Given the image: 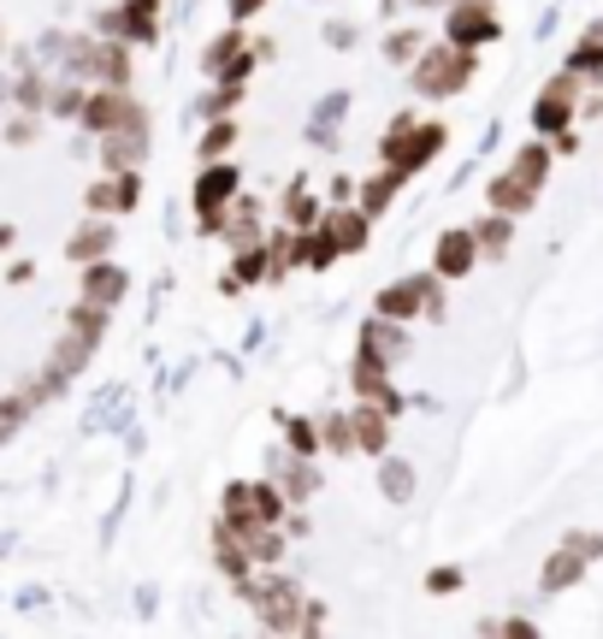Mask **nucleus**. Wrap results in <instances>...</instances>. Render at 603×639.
<instances>
[{
	"mask_svg": "<svg viewBox=\"0 0 603 639\" xmlns=\"http://www.w3.org/2000/svg\"><path fill=\"white\" fill-rule=\"evenodd\" d=\"M479 634L485 639H538V621L533 616H485Z\"/></svg>",
	"mask_w": 603,
	"mask_h": 639,
	"instance_id": "obj_42",
	"label": "nucleus"
},
{
	"mask_svg": "<svg viewBox=\"0 0 603 639\" xmlns=\"http://www.w3.org/2000/svg\"><path fill=\"white\" fill-rule=\"evenodd\" d=\"M379 491H385V503H396V510H403V503H415V491H420V474H415V462L408 456H379Z\"/></svg>",
	"mask_w": 603,
	"mask_h": 639,
	"instance_id": "obj_23",
	"label": "nucleus"
},
{
	"mask_svg": "<svg viewBox=\"0 0 603 639\" xmlns=\"http://www.w3.org/2000/svg\"><path fill=\"white\" fill-rule=\"evenodd\" d=\"M267 279H272V267H267V243H248V249L231 255V272L219 279V290H225V297H237V290L267 284Z\"/></svg>",
	"mask_w": 603,
	"mask_h": 639,
	"instance_id": "obj_22",
	"label": "nucleus"
},
{
	"mask_svg": "<svg viewBox=\"0 0 603 639\" xmlns=\"http://www.w3.org/2000/svg\"><path fill=\"white\" fill-rule=\"evenodd\" d=\"M479 78V48H462V42H426L415 54V66H408V83H415V95L426 101H450L462 95L467 83Z\"/></svg>",
	"mask_w": 603,
	"mask_h": 639,
	"instance_id": "obj_2",
	"label": "nucleus"
},
{
	"mask_svg": "<svg viewBox=\"0 0 603 639\" xmlns=\"http://www.w3.org/2000/svg\"><path fill=\"white\" fill-rule=\"evenodd\" d=\"M349 385H356V397L361 403H379L391 420L408 409V397L391 385V361H379V356H367V350H356V368H349Z\"/></svg>",
	"mask_w": 603,
	"mask_h": 639,
	"instance_id": "obj_8",
	"label": "nucleus"
},
{
	"mask_svg": "<svg viewBox=\"0 0 603 639\" xmlns=\"http://www.w3.org/2000/svg\"><path fill=\"white\" fill-rule=\"evenodd\" d=\"M243 90L248 83H231V78H208V90H201V101H196V119L208 125V119H225L231 107L243 101Z\"/></svg>",
	"mask_w": 603,
	"mask_h": 639,
	"instance_id": "obj_31",
	"label": "nucleus"
},
{
	"mask_svg": "<svg viewBox=\"0 0 603 639\" xmlns=\"http://www.w3.org/2000/svg\"><path fill=\"white\" fill-rule=\"evenodd\" d=\"M320 213H326V208L314 201V190H308V178H297V184L285 190V201H278V220H285V225H297V231H302V225H314Z\"/></svg>",
	"mask_w": 603,
	"mask_h": 639,
	"instance_id": "obj_33",
	"label": "nucleus"
},
{
	"mask_svg": "<svg viewBox=\"0 0 603 639\" xmlns=\"http://www.w3.org/2000/svg\"><path fill=\"white\" fill-rule=\"evenodd\" d=\"M361 350L379 356V361H391V368H403V361H408V326H403V320H391V314L361 320Z\"/></svg>",
	"mask_w": 603,
	"mask_h": 639,
	"instance_id": "obj_15",
	"label": "nucleus"
},
{
	"mask_svg": "<svg viewBox=\"0 0 603 639\" xmlns=\"http://www.w3.org/2000/svg\"><path fill=\"white\" fill-rule=\"evenodd\" d=\"M237 599L255 609V621L267 634H302V586L297 580H285V574H248V580H237Z\"/></svg>",
	"mask_w": 603,
	"mask_h": 639,
	"instance_id": "obj_3",
	"label": "nucleus"
},
{
	"mask_svg": "<svg viewBox=\"0 0 603 639\" xmlns=\"http://www.w3.org/2000/svg\"><path fill=\"white\" fill-rule=\"evenodd\" d=\"M415 284H420V320H450V297H444V272H415Z\"/></svg>",
	"mask_w": 603,
	"mask_h": 639,
	"instance_id": "obj_39",
	"label": "nucleus"
},
{
	"mask_svg": "<svg viewBox=\"0 0 603 639\" xmlns=\"http://www.w3.org/2000/svg\"><path fill=\"white\" fill-rule=\"evenodd\" d=\"M95 142H101V166L107 172H142V160H149V125H119Z\"/></svg>",
	"mask_w": 603,
	"mask_h": 639,
	"instance_id": "obj_13",
	"label": "nucleus"
},
{
	"mask_svg": "<svg viewBox=\"0 0 603 639\" xmlns=\"http://www.w3.org/2000/svg\"><path fill=\"white\" fill-rule=\"evenodd\" d=\"M320 220H326L332 243H337V255H361L367 243H373V220H367L356 201H332V208L320 213Z\"/></svg>",
	"mask_w": 603,
	"mask_h": 639,
	"instance_id": "obj_14",
	"label": "nucleus"
},
{
	"mask_svg": "<svg viewBox=\"0 0 603 639\" xmlns=\"http://www.w3.org/2000/svg\"><path fill=\"white\" fill-rule=\"evenodd\" d=\"M580 90H585V83L573 78V71H556V78L544 83L538 101H533V130H538V137H563V130H573V113H580Z\"/></svg>",
	"mask_w": 603,
	"mask_h": 639,
	"instance_id": "obj_6",
	"label": "nucleus"
},
{
	"mask_svg": "<svg viewBox=\"0 0 603 639\" xmlns=\"http://www.w3.org/2000/svg\"><path fill=\"white\" fill-rule=\"evenodd\" d=\"M90 356H95V344L83 338V332H71V326H66V338L54 344V361H48V368H60L66 380H71V373H78V368H83V361H90Z\"/></svg>",
	"mask_w": 603,
	"mask_h": 639,
	"instance_id": "obj_40",
	"label": "nucleus"
},
{
	"mask_svg": "<svg viewBox=\"0 0 603 639\" xmlns=\"http://www.w3.org/2000/svg\"><path fill=\"white\" fill-rule=\"evenodd\" d=\"M36 119H42V113H31V107H24V113H12V119H7V142H19V149H24V142H36V137H42Z\"/></svg>",
	"mask_w": 603,
	"mask_h": 639,
	"instance_id": "obj_45",
	"label": "nucleus"
},
{
	"mask_svg": "<svg viewBox=\"0 0 603 639\" xmlns=\"http://www.w3.org/2000/svg\"><path fill=\"white\" fill-rule=\"evenodd\" d=\"M592 36H598V42H603V19H598V24H592Z\"/></svg>",
	"mask_w": 603,
	"mask_h": 639,
	"instance_id": "obj_55",
	"label": "nucleus"
},
{
	"mask_svg": "<svg viewBox=\"0 0 603 639\" xmlns=\"http://www.w3.org/2000/svg\"><path fill=\"white\" fill-rule=\"evenodd\" d=\"M83 95H90V83H83V78H66V71H60V83H48V113H54V119H78V113H83Z\"/></svg>",
	"mask_w": 603,
	"mask_h": 639,
	"instance_id": "obj_36",
	"label": "nucleus"
},
{
	"mask_svg": "<svg viewBox=\"0 0 603 639\" xmlns=\"http://www.w3.org/2000/svg\"><path fill=\"white\" fill-rule=\"evenodd\" d=\"M219 237H225L231 249H248V243H267V201L237 190V201L225 208V225H219Z\"/></svg>",
	"mask_w": 603,
	"mask_h": 639,
	"instance_id": "obj_12",
	"label": "nucleus"
},
{
	"mask_svg": "<svg viewBox=\"0 0 603 639\" xmlns=\"http://www.w3.org/2000/svg\"><path fill=\"white\" fill-rule=\"evenodd\" d=\"M113 243H119V231H113L107 220H101V213H95V220L90 225H78V231H71V243H66V255L71 260H78V267H90V260H101V255H113Z\"/></svg>",
	"mask_w": 603,
	"mask_h": 639,
	"instance_id": "obj_26",
	"label": "nucleus"
},
{
	"mask_svg": "<svg viewBox=\"0 0 603 639\" xmlns=\"http://www.w3.org/2000/svg\"><path fill=\"white\" fill-rule=\"evenodd\" d=\"M444 149H450V125L415 119V107H403V113L385 125V137H379V166H391V172H403V178H415V172H426Z\"/></svg>",
	"mask_w": 603,
	"mask_h": 639,
	"instance_id": "obj_1",
	"label": "nucleus"
},
{
	"mask_svg": "<svg viewBox=\"0 0 603 639\" xmlns=\"http://www.w3.org/2000/svg\"><path fill=\"white\" fill-rule=\"evenodd\" d=\"M403 184H408V178H403V172H391V166H379V172H373V178H361V184H356V208L367 213V220H379V213H385V208H391V201H396V196H403Z\"/></svg>",
	"mask_w": 603,
	"mask_h": 639,
	"instance_id": "obj_25",
	"label": "nucleus"
},
{
	"mask_svg": "<svg viewBox=\"0 0 603 639\" xmlns=\"http://www.w3.org/2000/svg\"><path fill=\"white\" fill-rule=\"evenodd\" d=\"M444 36L462 42V48H491V42L503 36L497 0H450L444 7Z\"/></svg>",
	"mask_w": 603,
	"mask_h": 639,
	"instance_id": "obj_7",
	"label": "nucleus"
},
{
	"mask_svg": "<svg viewBox=\"0 0 603 639\" xmlns=\"http://www.w3.org/2000/svg\"><path fill=\"white\" fill-rule=\"evenodd\" d=\"M320 36H326V48H337V54H349V48H356V42H361V31H356V24H349V19H332Z\"/></svg>",
	"mask_w": 603,
	"mask_h": 639,
	"instance_id": "obj_46",
	"label": "nucleus"
},
{
	"mask_svg": "<svg viewBox=\"0 0 603 639\" xmlns=\"http://www.w3.org/2000/svg\"><path fill=\"white\" fill-rule=\"evenodd\" d=\"M485 196H491V208H497V213H509V220H521V213H533V208H538V190H533L526 178H514L509 166L497 172L491 184H485Z\"/></svg>",
	"mask_w": 603,
	"mask_h": 639,
	"instance_id": "obj_18",
	"label": "nucleus"
},
{
	"mask_svg": "<svg viewBox=\"0 0 603 639\" xmlns=\"http://www.w3.org/2000/svg\"><path fill=\"white\" fill-rule=\"evenodd\" d=\"M344 119H349V90H326L308 113V142L314 149H337L344 142Z\"/></svg>",
	"mask_w": 603,
	"mask_h": 639,
	"instance_id": "obj_16",
	"label": "nucleus"
},
{
	"mask_svg": "<svg viewBox=\"0 0 603 639\" xmlns=\"http://www.w3.org/2000/svg\"><path fill=\"white\" fill-rule=\"evenodd\" d=\"M474 243H479V260H503L509 243H514V220L491 208L485 220H474Z\"/></svg>",
	"mask_w": 603,
	"mask_h": 639,
	"instance_id": "obj_29",
	"label": "nucleus"
},
{
	"mask_svg": "<svg viewBox=\"0 0 603 639\" xmlns=\"http://www.w3.org/2000/svg\"><path fill=\"white\" fill-rule=\"evenodd\" d=\"M408 7H415V12H426V7H450V0H408Z\"/></svg>",
	"mask_w": 603,
	"mask_h": 639,
	"instance_id": "obj_53",
	"label": "nucleus"
},
{
	"mask_svg": "<svg viewBox=\"0 0 603 639\" xmlns=\"http://www.w3.org/2000/svg\"><path fill=\"white\" fill-rule=\"evenodd\" d=\"M267 267H272V284L285 279V272H297V225L278 220V225L267 231Z\"/></svg>",
	"mask_w": 603,
	"mask_h": 639,
	"instance_id": "obj_34",
	"label": "nucleus"
},
{
	"mask_svg": "<svg viewBox=\"0 0 603 639\" xmlns=\"http://www.w3.org/2000/svg\"><path fill=\"white\" fill-rule=\"evenodd\" d=\"M420 48H426V36L415 31V24H396V31H385V42H379V54H385L391 66H415Z\"/></svg>",
	"mask_w": 603,
	"mask_h": 639,
	"instance_id": "obj_38",
	"label": "nucleus"
},
{
	"mask_svg": "<svg viewBox=\"0 0 603 639\" xmlns=\"http://www.w3.org/2000/svg\"><path fill=\"white\" fill-rule=\"evenodd\" d=\"M90 213H101V220H113V213H137L142 201V172H107L101 184H90Z\"/></svg>",
	"mask_w": 603,
	"mask_h": 639,
	"instance_id": "obj_11",
	"label": "nucleus"
},
{
	"mask_svg": "<svg viewBox=\"0 0 603 639\" xmlns=\"http://www.w3.org/2000/svg\"><path fill=\"white\" fill-rule=\"evenodd\" d=\"M267 479H278V491H285L290 503H314L320 498V468L314 456H297L290 444H278L267 456Z\"/></svg>",
	"mask_w": 603,
	"mask_h": 639,
	"instance_id": "obj_9",
	"label": "nucleus"
},
{
	"mask_svg": "<svg viewBox=\"0 0 603 639\" xmlns=\"http://www.w3.org/2000/svg\"><path fill=\"white\" fill-rule=\"evenodd\" d=\"M320 628H326V604L308 599V604H302V634H320Z\"/></svg>",
	"mask_w": 603,
	"mask_h": 639,
	"instance_id": "obj_48",
	"label": "nucleus"
},
{
	"mask_svg": "<svg viewBox=\"0 0 603 639\" xmlns=\"http://www.w3.org/2000/svg\"><path fill=\"white\" fill-rule=\"evenodd\" d=\"M373 314H391V320H420V284H415V272L408 279H391V284H379V297H373Z\"/></svg>",
	"mask_w": 603,
	"mask_h": 639,
	"instance_id": "obj_27",
	"label": "nucleus"
},
{
	"mask_svg": "<svg viewBox=\"0 0 603 639\" xmlns=\"http://www.w3.org/2000/svg\"><path fill=\"white\" fill-rule=\"evenodd\" d=\"M137 609H142V616H154V609H160V592L142 586V592H137Z\"/></svg>",
	"mask_w": 603,
	"mask_h": 639,
	"instance_id": "obj_51",
	"label": "nucleus"
},
{
	"mask_svg": "<svg viewBox=\"0 0 603 639\" xmlns=\"http://www.w3.org/2000/svg\"><path fill=\"white\" fill-rule=\"evenodd\" d=\"M563 71H573V78H580V83H603V42H598L592 31H585V36L568 48Z\"/></svg>",
	"mask_w": 603,
	"mask_h": 639,
	"instance_id": "obj_32",
	"label": "nucleus"
},
{
	"mask_svg": "<svg viewBox=\"0 0 603 639\" xmlns=\"http://www.w3.org/2000/svg\"><path fill=\"white\" fill-rule=\"evenodd\" d=\"M225 12H231V24H248L255 12H267V0H225Z\"/></svg>",
	"mask_w": 603,
	"mask_h": 639,
	"instance_id": "obj_47",
	"label": "nucleus"
},
{
	"mask_svg": "<svg viewBox=\"0 0 603 639\" xmlns=\"http://www.w3.org/2000/svg\"><path fill=\"white\" fill-rule=\"evenodd\" d=\"M426 592H432V599H450V592H462V562H438V569L426 574Z\"/></svg>",
	"mask_w": 603,
	"mask_h": 639,
	"instance_id": "obj_43",
	"label": "nucleus"
},
{
	"mask_svg": "<svg viewBox=\"0 0 603 639\" xmlns=\"http://www.w3.org/2000/svg\"><path fill=\"white\" fill-rule=\"evenodd\" d=\"M332 260H337V243H332L326 220L302 225V231H297V267H302V272H326Z\"/></svg>",
	"mask_w": 603,
	"mask_h": 639,
	"instance_id": "obj_28",
	"label": "nucleus"
},
{
	"mask_svg": "<svg viewBox=\"0 0 603 639\" xmlns=\"http://www.w3.org/2000/svg\"><path fill=\"white\" fill-rule=\"evenodd\" d=\"M119 7H142V12H160V0H119Z\"/></svg>",
	"mask_w": 603,
	"mask_h": 639,
	"instance_id": "obj_52",
	"label": "nucleus"
},
{
	"mask_svg": "<svg viewBox=\"0 0 603 639\" xmlns=\"http://www.w3.org/2000/svg\"><path fill=\"white\" fill-rule=\"evenodd\" d=\"M213 569L225 574L231 586L255 574V557H248V550H243V539H237V533L225 527V521H213Z\"/></svg>",
	"mask_w": 603,
	"mask_h": 639,
	"instance_id": "obj_24",
	"label": "nucleus"
},
{
	"mask_svg": "<svg viewBox=\"0 0 603 639\" xmlns=\"http://www.w3.org/2000/svg\"><path fill=\"white\" fill-rule=\"evenodd\" d=\"M320 450H332V456H349V450H356V420H349V409L320 415Z\"/></svg>",
	"mask_w": 603,
	"mask_h": 639,
	"instance_id": "obj_35",
	"label": "nucleus"
},
{
	"mask_svg": "<svg viewBox=\"0 0 603 639\" xmlns=\"http://www.w3.org/2000/svg\"><path fill=\"white\" fill-rule=\"evenodd\" d=\"M479 267V243H474V225H444L432 243V272H444V279H467V272Z\"/></svg>",
	"mask_w": 603,
	"mask_h": 639,
	"instance_id": "obj_10",
	"label": "nucleus"
},
{
	"mask_svg": "<svg viewBox=\"0 0 603 639\" xmlns=\"http://www.w3.org/2000/svg\"><path fill=\"white\" fill-rule=\"evenodd\" d=\"M356 184H361V178H349V172H337V178H332V201H356Z\"/></svg>",
	"mask_w": 603,
	"mask_h": 639,
	"instance_id": "obj_49",
	"label": "nucleus"
},
{
	"mask_svg": "<svg viewBox=\"0 0 603 639\" xmlns=\"http://www.w3.org/2000/svg\"><path fill=\"white\" fill-rule=\"evenodd\" d=\"M78 125L90 130V137H107V130H119V125H149V107H142V101L130 95V90H113V83H90Z\"/></svg>",
	"mask_w": 603,
	"mask_h": 639,
	"instance_id": "obj_5",
	"label": "nucleus"
},
{
	"mask_svg": "<svg viewBox=\"0 0 603 639\" xmlns=\"http://www.w3.org/2000/svg\"><path fill=\"white\" fill-rule=\"evenodd\" d=\"M248 48V31L243 24H231V31H219L208 48H201V78H219V71H225L231 60H237V54Z\"/></svg>",
	"mask_w": 603,
	"mask_h": 639,
	"instance_id": "obj_30",
	"label": "nucleus"
},
{
	"mask_svg": "<svg viewBox=\"0 0 603 639\" xmlns=\"http://www.w3.org/2000/svg\"><path fill=\"white\" fill-rule=\"evenodd\" d=\"M349 420H356V450L361 456H385L391 450V415L379 409V403H356Z\"/></svg>",
	"mask_w": 603,
	"mask_h": 639,
	"instance_id": "obj_21",
	"label": "nucleus"
},
{
	"mask_svg": "<svg viewBox=\"0 0 603 639\" xmlns=\"http://www.w3.org/2000/svg\"><path fill=\"white\" fill-rule=\"evenodd\" d=\"M278 427H285V444L297 450V456H320V420H308V415H278Z\"/></svg>",
	"mask_w": 603,
	"mask_h": 639,
	"instance_id": "obj_41",
	"label": "nucleus"
},
{
	"mask_svg": "<svg viewBox=\"0 0 603 639\" xmlns=\"http://www.w3.org/2000/svg\"><path fill=\"white\" fill-rule=\"evenodd\" d=\"M125 290H130V272H125V267H113L107 255L83 267V297H90V302H101V309H113V302H125Z\"/></svg>",
	"mask_w": 603,
	"mask_h": 639,
	"instance_id": "obj_20",
	"label": "nucleus"
},
{
	"mask_svg": "<svg viewBox=\"0 0 603 639\" xmlns=\"http://www.w3.org/2000/svg\"><path fill=\"white\" fill-rule=\"evenodd\" d=\"M231 149H237V119H231V113H225V119H208V125H201V142H196L201 160H225Z\"/></svg>",
	"mask_w": 603,
	"mask_h": 639,
	"instance_id": "obj_37",
	"label": "nucleus"
},
{
	"mask_svg": "<svg viewBox=\"0 0 603 639\" xmlns=\"http://www.w3.org/2000/svg\"><path fill=\"white\" fill-rule=\"evenodd\" d=\"M563 545H568V550H580L585 562H598V557H603V533H598V527H573Z\"/></svg>",
	"mask_w": 603,
	"mask_h": 639,
	"instance_id": "obj_44",
	"label": "nucleus"
},
{
	"mask_svg": "<svg viewBox=\"0 0 603 639\" xmlns=\"http://www.w3.org/2000/svg\"><path fill=\"white\" fill-rule=\"evenodd\" d=\"M585 569H592V562H585L580 550L556 545L550 557H544V569H538V592H544V599H556V592H573V586L585 580Z\"/></svg>",
	"mask_w": 603,
	"mask_h": 639,
	"instance_id": "obj_17",
	"label": "nucleus"
},
{
	"mask_svg": "<svg viewBox=\"0 0 603 639\" xmlns=\"http://www.w3.org/2000/svg\"><path fill=\"white\" fill-rule=\"evenodd\" d=\"M42 604H48V592H42V586H24L19 592V609H42Z\"/></svg>",
	"mask_w": 603,
	"mask_h": 639,
	"instance_id": "obj_50",
	"label": "nucleus"
},
{
	"mask_svg": "<svg viewBox=\"0 0 603 639\" xmlns=\"http://www.w3.org/2000/svg\"><path fill=\"white\" fill-rule=\"evenodd\" d=\"M243 190V172H237V160H201V172H196V184H189V208H196V220L208 237H219V225H225V208L237 201Z\"/></svg>",
	"mask_w": 603,
	"mask_h": 639,
	"instance_id": "obj_4",
	"label": "nucleus"
},
{
	"mask_svg": "<svg viewBox=\"0 0 603 639\" xmlns=\"http://www.w3.org/2000/svg\"><path fill=\"white\" fill-rule=\"evenodd\" d=\"M509 172H514V178H526L533 190H544V184H550V172H556V149H550V137L521 142V149L509 154Z\"/></svg>",
	"mask_w": 603,
	"mask_h": 639,
	"instance_id": "obj_19",
	"label": "nucleus"
},
{
	"mask_svg": "<svg viewBox=\"0 0 603 639\" xmlns=\"http://www.w3.org/2000/svg\"><path fill=\"white\" fill-rule=\"evenodd\" d=\"M0 101H12V78H0Z\"/></svg>",
	"mask_w": 603,
	"mask_h": 639,
	"instance_id": "obj_54",
	"label": "nucleus"
}]
</instances>
